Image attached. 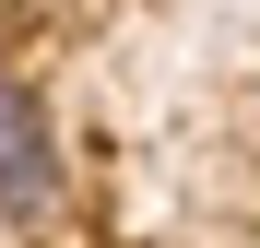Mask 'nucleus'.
I'll return each instance as SVG.
<instances>
[{"instance_id": "f257e3e1", "label": "nucleus", "mask_w": 260, "mask_h": 248, "mask_svg": "<svg viewBox=\"0 0 260 248\" xmlns=\"http://www.w3.org/2000/svg\"><path fill=\"white\" fill-rule=\"evenodd\" d=\"M48 201H59V130L36 83H0V225H36Z\"/></svg>"}]
</instances>
